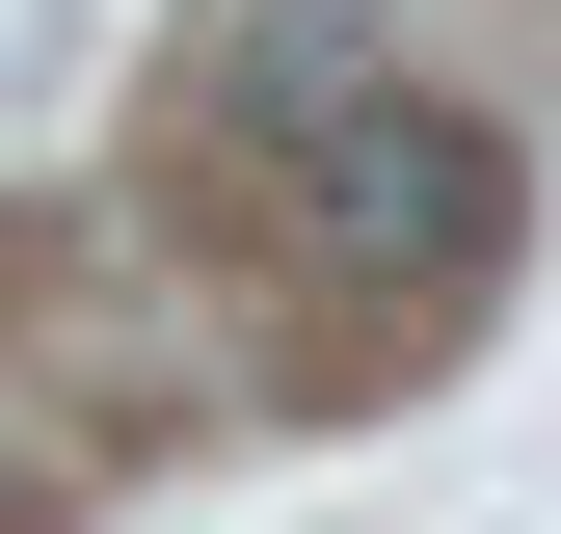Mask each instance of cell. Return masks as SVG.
<instances>
[{
  "mask_svg": "<svg viewBox=\"0 0 561 534\" xmlns=\"http://www.w3.org/2000/svg\"><path fill=\"white\" fill-rule=\"evenodd\" d=\"M267 161H295V241L347 294H481V267H508L481 107H401V81H347V54H295V81H267Z\"/></svg>",
  "mask_w": 561,
  "mask_h": 534,
  "instance_id": "obj_1",
  "label": "cell"
}]
</instances>
